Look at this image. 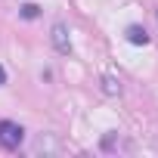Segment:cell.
Here are the masks:
<instances>
[{"mask_svg":"<svg viewBox=\"0 0 158 158\" xmlns=\"http://www.w3.org/2000/svg\"><path fill=\"white\" fill-rule=\"evenodd\" d=\"M22 143H25L22 124H16V121H0V149L13 152V149H19Z\"/></svg>","mask_w":158,"mask_h":158,"instance_id":"6da1fadb","label":"cell"},{"mask_svg":"<svg viewBox=\"0 0 158 158\" xmlns=\"http://www.w3.org/2000/svg\"><path fill=\"white\" fill-rule=\"evenodd\" d=\"M50 40H53V47L59 53H71V37H68V25L65 22H56L50 28Z\"/></svg>","mask_w":158,"mask_h":158,"instance_id":"7a4b0ae2","label":"cell"},{"mask_svg":"<svg viewBox=\"0 0 158 158\" xmlns=\"http://www.w3.org/2000/svg\"><path fill=\"white\" fill-rule=\"evenodd\" d=\"M34 155H59V139L53 133H40L34 139Z\"/></svg>","mask_w":158,"mask_h":158,"instance_id":"3957f363","label":"cell"},{"mask_svg":"<svg viewBox=\"0 0 158 158\" xmlns=\"http://www.w3.org/2000/svg\"><path fill=\"white\" fill-rule=\"evenodd\" d=\"M124 87H121V77L118 74H112V71H106L102 74V93H109V96H118Z\"/></svg>","mask_w":158,"mask_h":158,"instance_id":"277c9868","label":"cell"},{"mask_svg":"<svg viewBox=\"0 0 158 158\" xmlns=\"http://www.w3.org/2000/svg\"><path fill=\"white\" fill-rule=\"evenodd\" d=\"M127 40L136 44V47H146V44H149V31H146L143 25H130V28H127Z\"/></svg>","mask_w":158,"mask_h":158,"instance_id":"5b68a950","label":"cell"},{"mask_svg":"<svg viewBox=\"0 0 158 158\" xmlns=\"http://www.w3.org/2000/svg\"><path fill=\"white\" fill-rule=\"evenodd\" d=\"M37 13H40V10H37L34 3H25V6H22V16H25V19H37Z\"/></svg>","mask_w":158,"mask_h":158,"instance_id":"8992f818","label":"cell"},{"mask_svg":"<svg viewBox=\"0 0 158 158\" xmlns=\"http://www.w3.org/2000/svg\"><path fill=\"white\" fill-rule=\"evenodd\" d=\"M6 84V71H3V65H0V87Z\"/></svg>","mask_w":158,"mask_h":158,"instance_id":"52a82bcc","label":"cell"},{"mask_svg":"<svg viewBox=\"0 0 158 158\" xmlns=\"http://www.w3.org/2000/svg\"><path fill=\"white\" fill-rule=\"evenodd\" d=\"M155 19H158V13H155Z\"/></svg>","mask_w":158,"mask_h":158,"instance_id":"ba28073f","label":"cell"}]
</instances>
